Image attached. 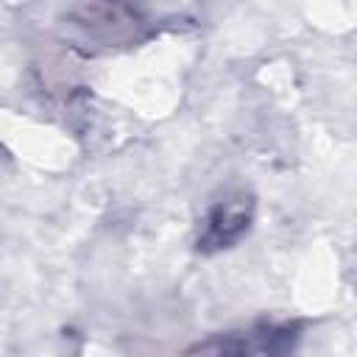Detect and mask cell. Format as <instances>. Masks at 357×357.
<instances>
[{
	"label": "cell",
	"instance_id": "obj_1",
	"mask_svg": "<svg viewBox=\"0 0 357 357\" xmlns=\"http://www.w3.org/2000/svg\"><path fill=\"white\" fill-rule=\"evenodd\" d=\"M243 337L240 343L237 340H220V343H198L192 351H229V354H254V351H284L293 346V326H262L259 332H243L237 335Z\"/></svg>",
	"mask_w": 357,
	"mask_h": 357
},
{
	"label": "cell",
	"instance_id": "obj_2",
	"mask_svg": "<svg viewBox=\"0 0 357 357\" xmlns=\"http://www.w3.org/2000/svg\"><path fill=\"white\" fill-rule=\"evenodd\" d=\"M248 229V212L243 206H231V204H223L212 212L209 218V226H206V234H204V248L212 243V245H229L234 243L243 231Z\"/></svg>",
	"mask_w": 357,
	"mask_h": 357
}]
</instances>
